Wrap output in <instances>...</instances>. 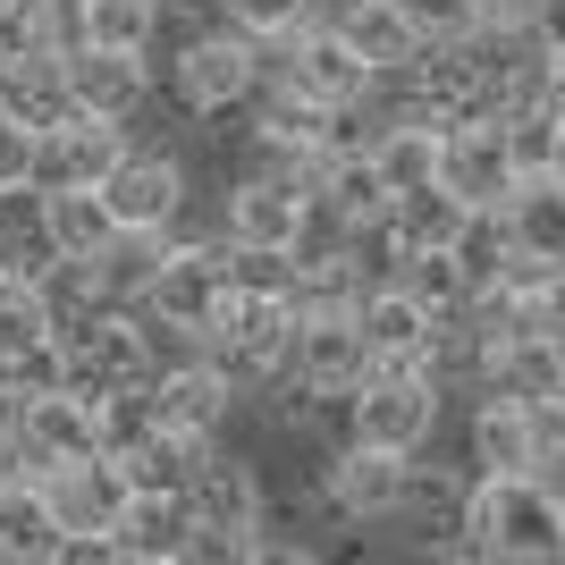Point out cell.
<instances>
[{"mask_svg": "<svg viewBox=\"0 0 565 565\" xmlns=\"http://www.w3.org/2000/svg\"><path fill=\"white\" fill-rule=\"evenodd\" d=\"M465 548L490 565H557L565 557V498L541 472H472Z\"/></svg>", "mask_w": 565, "mask_h": 565, "instance_id": "cell-1", "label": "cell"}, {"mask_svg": "<svg viewBox=\"0 0 565 565\" xmlns=\"http://www.w3.org/2000/svg\"><path fill=\"white\" fill-rule=\"evenodd\" d=\"M186 498H194V523H203V557H228V565L262 557V541H270V481H262L254 456L212 439L203 465L186 472Z\"/></svg>", "mask_w": 565, "mask_h": 565, "instance_id": "cell-2", "label": "cell"}, {"mask_svg": "<svg viewBox=\"0 0 565 565\" xmlns=\"http://www.w3.org/2000/svg\"><path fill=\"white\" fill-rule=\"evenodd\" d=\"M347 439H372V448H405L423 456L439 439V414H448V388L430 363H372V372L347 388Z\"/></svg>", "mask_w": 565, "mask_h": 565, "instance_id": "cell-3", "label": "cell"}, {"mask_svg": "<svg viewBox=\"0 0 565 565\" xmlns=\"http://www.w3.org/2000/svg\"><path fill=\"white\" fill-rule=\"evenodd\" d=\"M169 94L186 102L194 118H228L245 102H262V43L245 25H194L186 43L169 51Z\"/></svg>", "mask_w": 565, "mask_h": 565, "instance_id": "cell-4", "label": "cell"}, {"mask_svg": "<svg viewBox=\"0 0 565 565\" xmlns=\"http://www.w3.org/2000/svg\"><path fill=\"white\" fill-rule=\"evenodd\" d=\"M60 338H68L76 388H143V380H152V363H161V347H152L161 330L143 321V305H118V296L85 305Z\"/></svg>", "mask_w": 565, "mask_h": 565, "instance_id": "cell-5", "label": "cell"}, {"mask_svg": "<svg viewBox=\"0 0 565 565\" xmlns=\"http://www.w3.org/2000/svg\"><path fill=\"white\" fill-rule=\"evenodd\" d=\"M565 439V397L532 405V397H507V388H481L465 423V456L472 472H541V456Z\"/></svg>", "mask_w": 565, "mask_h": 565, "instance_id": "cell-6", "label": "cell"}, {"mask_svg": "<svg viewBox=\"0 0 565 565\" xmlns=\"http://www.w3.org/2000/svg\"><path fill=\"white\" fill-rule=\"evenodd\" d=\"M127 152H136L127 118H94L68 102L51 127H34V186H102Z\"/></svg>", "mask_w": 565, "mask_h": 565, "instance_id": "cell-7", "label": "cell"}, {"mask_svg": "<svg viewBox=\"0 0 565 565\" xmlns=\"http://www.w3.org/2000/svg\"><path fill=\"white\" fill-rule=\"evenodd\" d=\"M152 414L161 423H178V430H203V439H220L228 430V414L245 405V388H236V372L220 363V354H203V347H178L169 363H152Z\"/></svg>", "mask_w": 565, "mask_h": 565, "instance_id": "cell-8", "label": "cell"}, {"mask_svg": "<svg viewBox=\"0 0 565 565\" xmlns=\"http://www.w3.org/2000/svg\"><path fill=\"white\" fill-rule=\"evenodd\" d=\"M405 472H414V456H405V448L338 439V448L321 456V490H330V507L354 523V532H380V523L397 515V498H405Z\"/></svg>", "mask_w": 565, "mask_h": 565, "instance_id": "cell-9", "label": "cell"}, {"mask_svg": "<svg viewBox=\"0 0 565 565\" xmlns=\"http://www.w3.org/2000/svg\"><path fill=\"white\" fill-rule=\"evenodd\" d=\"M9 448H18L34 472H51V465H76V456H102V430H94V388L60 380V388H34V397H18Z\"/></svg>", "mask_w": 565, "mask_h": 565, "instance_id": "cell-10", "label": "cell"}, {"mask_svg": "<svg viewBox=\"0 0 565 565\" xmlns=\"http://www.w3.org/2000/svg\"><path fill=\"white\" fill-rule=\"evenodd\" d=\"M465 498H472V465H430V448H423L414 472H405V498L388 515V532H405L430 557H472L465 548Z\"/></svg>", "mask_w": 565, "mask_h": 565, "instance_id": "cell-11", "label": "cell"}, {"mask_svg": "<svg viewBox=\"0 0 565 565\" xmlns=\"http://www.w3.org/2000/svg\"><path fill=\"white\" fill-rule=\"evenodd\" d=\"M305 212H312V186L279 178V169H228V186H220V228L236 245H287L296 254Z\"/></svg>", "mask_w": 565, "mask_h": 565, "instance_id": "cell-12", "label": "cell"}, {"mask_svg": "<svg viewBox=\"0 0 565 565\" xmlns=\"http://www.w3.org/2000/svg\"><path fill=\"white\" fill-rule=\"evenodd\" d=\"M372 372V338L354 321V305H296V380L347 405V388Z\"/></svg>", "mask_w": 565, "mask_h": 565, "instance_id": "cell-13", "label": "cell"}, {"mask_svg": "<svg viewBox=\"0 0 565 565\" xmlns=\"http://www.w3.org/2000/svg\"><path fill=\"white\" fill-rule=\"evenodd\" d=\"M43 490H51V515L68 523V541H118V515H127V498H136V472L102 448V456H76V465H51Z\"/></svg>", "mask_w": 565, "mask_h": 565, "instance_id": "cell-14", "label": "cell"}, {"mask_svg": "<svg viewBox=\"0 0 565 565\" xmlns=\"http://www.w3.org/2000/svg\"><path fill=\"white\" fill-rule=\"evenodd\" d=\"M68 523L51 515V490L25 456H0V565H60Z\"/></svg>", "mask_w": 565, "mask_h": 565, "instance_id": "cell-15", "label": "cell"}, {"mask_svg": "<svg viewBox=\"0 0 565 565\" xmlns=\"http://www.w3.org/2000/svg\"><path fill=\"white\" fill-rule=\"evenodd\" d=\"M102 194H110V220L118 228H178L186 220V194H194V169L178 161V152H127V161L102 178Z\"/></svg>", "mask_w": 565, "mask_h": 565, "instance_id": "cell-16", "label": "cell"}, {"mask_svg": "<svg viewBox=\"0 0 565 565\" xmlns=\"http://www.w3.org/2000/svg\"><path fill=\"white\" fill-rule=\"evenodd\" d=\"M354 321H363V338H372V363H430V347H439V330H448V321L423 305L414 279H372L363 305H354Z\"/></svg>", "mask_w": 565, "mask_h": 565, "instance_id": "cell-17", "label": "cell"}, {"mask_svg": "<svg viewBox=\"0 0 565 565\" xmlns=\"http://www.w3.org/2000/svg\"><path fill=\"white\" fill-rule=\"evenodd\" d=\"M118 557L127 565H186L203 557V523L186 490H136L118 515Z\"/></svg>", "mask_w": 565, "mask_h": 565, "instance_id": "cell-18", "label": "cell"}, {"mask_svg": "<svg viewBox=\"0 0 565 565\" xmlns=\"http://www.w3.org/2000/svg\"><path fill=\"white\" fill-rule=\"evenodd\" d=\"M68 102L94 118H127L136 127L143 102H152V51H102V43H76L68 51Z\"/></svg>", "mask_w": 565, "mask_h": 565, "instance_id": "cell-19", "label": "cell"}, {"mask_svg": "<svg viewBox=\"0 0 565 565\" xmlns=\"http://www.w3.org/2000/svg\"><path fill=\"white\" fill-rule=\"evenodd\" d=\"M515 152H507V118H456L448 152H439V186H456L465 203H507L515 194Z\"/></svg>", "mask_w": 565, "mask_h": 565, "instance_id": "cell-20", "label": "cell"}, {"mask_svg": "<svg viewBox=\"0 0 565 565\" xmlns=\"http://www.w3.org/2000/svg\"><path fill=\"white\" fill-rule=\"evenodd\" d=\"M330 18H338V34H347V43L363 51L380 76L423 60V25H414V9H405V0H338Z\"/></svg>", "mask_w": 565, "mask_h": 565, "instance_id": "cell-21", "label": "cell"}, {"mask_svg": "<svg viewBox=\"0 0 565 565\" xmlns=\"http://www.w3.org/2000/svg\"><path fill=\"white\" fill-rule=\"evenodd\" d=\"M465 220H472V203L456 186H439V178L414 186V194H397V203H388V228H397V245H405V270H414L423 254H448Z\"/></svg>", "mask_w": 565, "mask_h": 565, "instance_id": "cell-22", "label": "cell"}, {"mask_svg": "<svg viewBox=\"0 0 565 565\" xmlns=\"http://www.w3.org/2000/svg\"><path fill=\"white\" fill-rule=\"evenodd\" d=\"M507 228H515L523 254L565 262V178L557 169H523L515 194H507Z\"/></svg>", "mask_w": 565, "mask_h": 565, "instance_id": "cell-23", "label": "cell"}, {"mask_svg": "<svg viewBox=\"0 0 565 565\" xmlns=\"http://www.w3.org/2000/svg\"><path fill=\"white\" fill-rule=\"evenodd\" d=\"M68 34L102 51H161V0H68Z\"/></svg>", "mask_w": 565, "mask_h": 565, "instance_id": "cell-24", "label": "cell"}, {"mask_svg": "<svg viewBox=\"0 0 565 565\" xmlns=\"http://www.w3.org/2000/svg\"><path fill=\"white\" fill-rule=\"evenodd\" d=\"M169 262V228H110V245L94 254V287L118 305H143V287L161 279Z\"/></svg>", "mask_w": 565, "mask_h": 565, "instance_id": "cell-25", "label": "cell"}, {"mask_svg": "<svg viewBox=\"0 0 565 565\" xmlns=\"http://www.w3.org/2000/svg\"><path fill=\"white\" fill-rule=\"evenodd\" d=\"M43 220H51V245L76 262H94L102 245H110V194L102 186H43Z\"/></svg>", "mask_w": 565, "mask_h": 565, "instance_id": "cell-26", "label": "cell"}, {"mask_svg": "<svg viewBox=\"0 0 565 565\" xmlns=\"http://www.w3.org/2000/svg\"><path fill=\"white\" fill-rule=\"evenodd\" d=\"M448 262H456V279H465L472 296H481V287H498V270L515 262V228H507V203H472V220L456 228Z\"/></svg>", "mask_w": 565, "mask_h": 565, "instance_id": "cell-27", "label": "cell"}, {"mask_svg": "<svg viewBox=\"0 0 565 565\" xmlns=\"http://www.w3.org/2000/svg\"><path fill=\"white\" fill-rule=\"evenodd\" d=\"M203 448H212V439H203V430H178V423H152L136 439V448L118 456V465L136 472V490H186V472L203 465Z\"/></svg>", "mask_w": 565, "mask_h": 565, "instance_id": "cell-28", "label": "cell"}, {"mask_svg": "<svg viewBox=\"0 0 565 565\" xmlns=\"http://www.w3.org/2000/svg\"><path fill=\"white\" fill-rule=\"evenodd\" d=\"M60 321H51V305H43V287H25V279H0V372L18 363L34 338H51Z\"/></svg>", "mask_w": 565, "mask_h": 565, "instance_id": "cell-29", "label": "cell"}, {"mask_svg": "<svg viewBox=\"0 0 565 565\" xmlns=\"http://www.w3.org/2000/svg\"><path fill=\"white\" fill-rule=\"evenodd\" d=\"M152 423H161V414H152V388H94V430H102L110 456H127Z\"/></svg>", "mask_w": 565, "mask_h": 565, "instance_id": "cell-30", "label": "cell"}, {"mask_svg": "<svg viewBox=\"0 0 565 565\" xmlns=\"http://www.w3.org/2000/svg\"><path fill=\"white\" fill-rule=\"evenodd\" d=\"M228 25H245L254 43H287L305 18H321V0H212Z\"/></svg>", "mask_w": 565, "mask_h": 565, "instance_id": "cell-31", "label": "cell"}, {"mask_svg": "<svg viewBox=\"0 0 565 565\" xmlns=\"http://www.w3.org/2000/svg\"><path fill=\"white\" fill-rule=\"evenodd\" d=\"M507 118V152H515V169H548L557 161V127L565 118L548 110V102H532V110H498Z\"/></svg>", "mask_w": 565, "mask_h": 565, "instance_id": "cell-32", "label": "cell"}, {"mask_svg": "<svg viewBox=\"0 0 565 565\" xmlns=\"http://www.w3.org/2000/svg\"><path fill=\"white\" fill-rule=\"evenodd\" d=\"M34 236H51L43 186H34V178H9V186H0V262L18 254V245H34Z\"/></svg>", "mask_w": 565, "mask_h": 565, "instance_id": "cell-33", "label": "cell"}, {"mask_svg": "<svg viewBox=\"0 0 565 565\" xmlns=\"http://www.w3.org/2000/svg\"><path fill=\"white\" fill-rule=\"evenodd\" d=\"M414 25H423V43H465L481 34V0H405Z\"/></svg>", "mask_w": 565, "mask_h": 565, "instance_id": "cell-34", "label": "cell"}, {"mask_svg": "<svg viewBox=\"0 0 565 565\" xmlns=\"http://www.w3.org/2000/svg\"><path fill=\"white\" fill-rule=\"evenodd\" d=\"M9 178H34V118H18L0 102V186Z\"/></svg>", "mask_w": 565, "mask_h": 565, "instance_id": "cell-35", "label": "cell"}, {"mask_svg": "<svg viewBox=\"0 0 565 565\" xmlns=\"http://www.w3.org/2000/svg\"><path fill=\"white\" fill-rule=\"evenodd\" d=\"M532 34H541L548 51H565V0H541V9H532Z\"/></svg>", "mask_w": 565, "mask_h": 565, "instance_id": "cell-36", "label": "cell"}, {"mask_svg": "<svg viewBox=\"0 0 565 565\" xmlns=\"http://www.w3.org/2000/svg\"><path fill=\"white\" fill-rule=\"evenodd\" d=\"M541 0H481V25H532Z\"/></svg>", "mask_w": 565, "mask_h": 565, "instance_id": "cell-37", "label": "cell"}, {"mask_svg": "<svg viewBox=\"0 0 565 565\" xmlns=\"http://www.w3.org/2000/svg\"><path fill=\"white\" fill-rule=\"evenodd\" d=\"M541 481H548V490H557V498H565V439H557V448H548V456H541Z\"/></svg>", "mask_w": 565, "mask_h": 565, "instance_id": "cell-38", "label": "cell"}, {"mask_svg": "<svg viewBox=\"0 0 565 565\" xmlns=\"http://www.w3.org/2000/svg\"><path fill=\"white\" fill-rule=\"evenodd\" d=\"M548 110L565 118V51H557V68H548Z\"/></svg>", "mask_w": 565, "mask_h": 565, "instance_id": "cell-39", "label": "cell"}, {"mask_svg": "<svg viewBox=\"0 0 565 565\" xmlns=\"http://www.w3.org/2000/svg\"><path fill=\"white\" fill-rule=\"evenodd\" d=\"M548 169H557V178H565V127H557V161H548Z\"/></svg>", "mask_w": 565, "mask_h": 565, "instance_id": "cell-40", "label": "cell"}, {"mask_svg": "<svg viewBox=\"0 0 565 565\" xmlns=\"http://www.w3.org/2000/svg\"><path fill=\"white\" fill-rule=\"evenodd\" d=\"M321 9H338V0H321Z\"/></svg>", "mask_w": 565, "mask_h": 565, "instance_id": "cell-41", "label": "cell"}, {"mask_svg": "<svg viewBox=\"0 0 565 565\" xmlns=\"http://www.w3.org/2000/svg\"><path fill=\"white\" fill-rule=\"evenodd\" d=\"M0 279H9V270H0Z\"/></svg>", "mask_w": 565, "mask_h": 565, "instance_id": "cell-42", "label": "cell"}]
</instances>
